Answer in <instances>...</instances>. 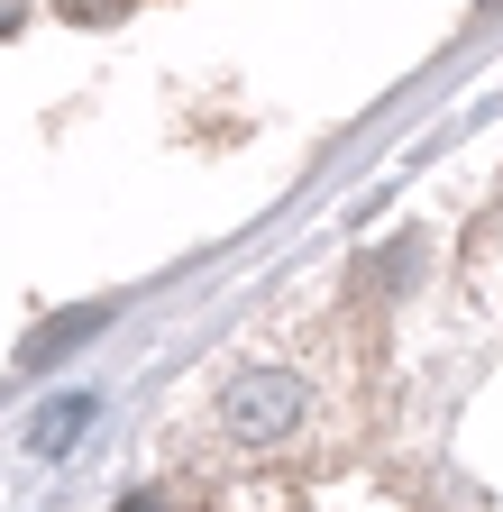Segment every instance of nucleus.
<instances>
[{"mask_svg":"<svg viewBox=\"0 0 503 512\" xmlns=\"http://www.w3.org/2000/svg\"><path fill=\"white\" fill-rule=\"evenodd\" d=\"M101 320H110V311H65V320H46V330L28 339V366H46V357H65V348H83V339L101 330Z\"/></svg>","mask_w":503,"mask_h":512,"instance_id":"nucleus-3","label":"nucleus"},{"mask_svg":"<svg viewBox=\"0 0 503 512\" xmlns=\"http://www.w3.org/2000/svg\"><path fill=\"white\" fill-rule=\"evenodd\" d=\"M129 512H156V503H147V494H138V503H129Z\"/></svg>","mask_w":503,"mask_h":512,"instance_id":"nucleus-4","label":"nucleus"},{"mask_svg":"<svg viewBox=\"0 0 503 512\" xmlns=\"http://www.w3.org/2000/svg\"><path fill=\"white\" fill-rule=\"evenodd\" d=\"M302 412H311V384L284 375V366H257V375H238L229 394H220V421H229L238 448H275V439H293Z\"/></svg>","mask_w":503,"mask_h":512,"instance_id":"nucleus-1","label":"nucleus"},{"mask_svg":"<svg viewBox=\"0 0 503 512\" xmlns=\"http://www.w3.org/2000/svg\"><path fill=\"white\" fill-rule=\"evenodd\" d=\"M92 412H101L92 394H55V403H46V421L28 430V448H37V458H65V448L92 430Z\"/></svg>","mask_w":503,"mask_h":512,"instance_id":"nucleus-2","label":"nucleus"}]
</instances>
